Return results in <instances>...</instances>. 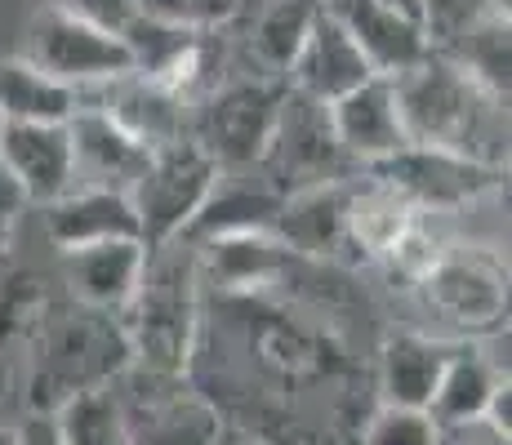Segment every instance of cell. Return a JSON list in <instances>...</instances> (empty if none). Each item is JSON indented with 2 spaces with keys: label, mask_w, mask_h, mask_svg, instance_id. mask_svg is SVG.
Here are the masks:
<instances>
[{
  "label": "cell",
  "mask_w": 512,
  "mask_h": 445,
  "mask_svg": "<svg viewBox=\"0 0 512 445\" xmlns=\"http://www.w3.org/2000/svg\"><path fill=\"white\" fill-rule=\"evenodd\" d=\"M23 63H32L36 72L54 76L58 85L76 89V94H90V89L134 72L130 49H125L121 36L98 32V27L81 23L58 5H45L41 14H32Z\"/></svg>",
  "instance_id": "7"
},
{
  "label": "cell",
  "mask_w": 512,
  "mask_h": 445,
  "mask_svg": "<svg viewBox=\"0 0 512 445\" xmlns=\"http://www.w3.org/2000/svg\"><path fill=\"white\" fill-rule=\"evenodd\" d=\"M214 445H254V441H245V437H232V432H219V437H214Z\"/></svg>",
  "instance_id": "37"
},
{
  "label": "cell",
  "mask_w": 512,
  "mask_h": 445,
  "mask_svg": "<svg viewBox=\"0 0 512 445\" xmlns=\"http://www.w3.org/2000/svg\"><path fill=\"white\" fill-rule=\"evenodd\" d=\"M147 267V250L139 241H107L90 250L63 254V281L72 290V303L107 316H121L134 299Z\"/></svg>",
  "instance_id": "17"
},
{
  "label": "cell",
  "mask_w": 512,
  "mask_h": 445,
  "mask_svg": "<svg viewBox=\"0 0 512 445\" xmlns=\"http://www.w3.org/2000/svg\"><path fill=\"white\" fill-rule=\"evenodd\" d=\"M72 138V165H76V187H112V192H130L134 178L147 165V147L134 143L116 121H107L98 107L81 103L67 121Z\"/></svg>",
  "instance_id": "15"
},
{
  "label": "cell",
  "mask_w": 512,
  "mask_h": 445,
  "mask_svg": "<svg viewBox=\"0 0 512 445\" xmlns=\"http://www.w3.org/2000/svg\"><path fill=\"white\" fill-rule=\"evenodd\" d=\"M317 9H321V0H272V5L263 9L250 32V49H254V58H259L263 76L285 81L290 63L299 58L303 41H308Z\"/></svg>",
  "instance_id": "24"
},
{
  "label": "cell",
  "mask_w": 512,
  "mask_h": 445,
  "mask_svg": "<svg viewBox=\"0 0 512 445\" xmlns=\"http://www.w3.org/2000/svg\"><path fill=\"white\" fill-rule=\"evenodd\" d=\"M397 112L410 147H432L464 161L504 170L508 161V103L486 94L446 49L432 54L406 76L392 81Z\"/></svg>",
  "instance_id": "1"
},
{
  "label": "cell",
  "mask_w": 512,
  "mask_h": 445,
  "mask_svg": "<svg viewBox=\"0 0 512 445\" xmlns=\"http://www.w3.org/2000/svg\"><path fill=\"white\" fill-rule=\"evenodd\" d=\"M437 445H508V437L490 428L486 419H472V423H450V428H437Z\"/></svg>",
  "instance_id": "32"
},
{
  "label": "cell",
  "mask_w": 512,
  "mask_h": 445,
  "mask_svg": "<svg viewBox=\"0 0 512 445\" xmlns=\"http://www.w3.org/2000/svg\"><path fill=\"white\" fill-rule=\"evenodd\" d=\"M285 81L272 76H245V81H223L205 103H196L187 138L210 156L219 170L241 174L254 170L268 152V138L277 130V116L285 103Z\"/></svg>",
  "instance_id": "4"
},
{
  "label": "cell",
  "mask_w": 512,
  "mask_h": 445,
  "mask_svg": "<svg viewBox=\"0 0 512 445\" xmlns=\"http://www.w3.org/2000/svg\"><path fill=\"white\" fill-rule=\"evenodd\" d=\"M348 170H352V161L343 156L339 138L330 130V107L285 89L277 130H272L268 152L259 161L263 183L285 201V196L312 192V187L343 183Z\"/></svg>",
  "instance_id": "6"
},
{
  "label": "cell",
  "mask_w": 512,
  "mask_h": 445,
  "mask_svg": "<svg viewBox=\"0 0 512 445\" xmlns=\"http://www.w3.org/2000/svg\"><path fill=\"white\" fill-rule=\"evenodd\" d=\"M9 379H14V374H9V361L0 356V401H5V392H9Z\"/></svg>",
  "instance_id": "36"
},
{
  "label": "cell",
  "mask_w": 512,
  "mask_h": 445,
  "mask_svg": "<svg viewBox=\"0 0 512 445\" xmlns=\"http://www.w3.org/2000/svg\"><path fill=\"white\" fill-rule=\"evenodd\" d=\"M281 196L268 183H254L245 174L219 170L205 205L196 210L192 227H187V241L205 245V241H223V236H245V232H272L281 214Z\"/></svg>",
  "instance_id": "18"
},
{
  "label": "cell",
  "mask_w": 512,
  "mask_h": 445,
  "mask_svg": "<svg viewBox=\"0 0 512 445\" xmlns=\"http://www.w3.org/2000/svg\"><path fill=\"white\" fill-rule=\"evenodd\" d=\"M446 54L455 58L459 67L477 81L486 94H495V98H504L508 103V67H512V54H508V18H499V14H486L481 9L477 18L464 27V32H455L450 36V45H446Z\"/></svg>",
  "instance_id": "23"
},
{
  "label": "cell",
  "mask_w": 512,
  "mask_h": 445,
  "mask_svg": "<svg viewBox=\"0 0 512 445\" xmlns=\"http://www.w3.org/2000/svg\"><path fill=\"white\" fill-rule=\"evenodd\" d=\"M45 232L63 254H76L107 241H139V219H134V205L125 192L72 187L63 201L45 205Z\"/></svg>",
  "instance_id": "16"
},
{
  "label": "cell",
  "mask_w": 512,
  "mask_h": 445,
  "mask_svg": "<svg viewBox=\"0 0 512 445\" xmlns=\"http://www.w3.org/2000/svg\"><path fill=\"white\" fill-rule=\"evenodd\" d=\"M214 178H219V165L192 143V138H179L170 147H156L147 156L143 174L134 178L130 196L134 219H139V241L143 250H161V245L183 241V232L192 227L196 210L205 205Z\"/></svg>",
  "instance_id": "5"
},
{
  "label": "cell",
  "mask_w": 512,
  "mask_h": 445,
  "mask_svg": "<svg viewBox=\"0 0 512 445\" xmlns=\"http://www.w3.org/2000/svg\"><path fill=\"white\" fill-rule=\"evenodd\" d=\"M370 174L374 183L392 187L415 210H455V205L477 201L481 192L499 187V178H504V170H490V165L450 152H432V147H406L392 161L370 165Z\"/></svg>",
  "instance_id": "9"
},
{
  "label": "cell",
  "mask_w": 512,
  "mask_h": 445,
  "mask_svg": "<svg viewBox=\"0 0 512 445\" xmlns=\"http://www.w3.org/2000/svg\"><path fill=\"white\" fill-rule=\"evenodd\" d=\"M374 5L397 9L401 18H410V23H423V27H428V14H423V0H374Z\"/></svg>",
  "instance_id": "35"
},
{
  "label": "cell",
  "mask_w": 512,
  "mask_h": 445,
  "mask_svg": "<svg viewBox=\"0 0 512 445\" xmlns=\"http://www.w3.org/2000/svg\"><path fill=\"white\" fill-rule=\"evenodd\" d=\"M423 299L459 334H499L508 321V267L486 250H441L419 281Z\"/></svg>",
  "instance_id": "8"
},
{
  "label": "cell",
  "mask_w": 512,
  "mask_h": 445,
  "mask_svg": "<svg viewBox=\"0 0 512 445\" xmlns=\"http://www.w3.org/2000/svg\"><path fill=\"white\" fill-rule=\"evenodd\" d=\"M366 445H437V423L428 410L379 405V414L366 428Z\"/></svg>",
  "instance_id": "30"
},
{
  "label": "cell",
  "mask_w": 512,
  "mask_h": 445,
  "mask_svg": "<svg viewBox=\"0 0 512 445\" xmlns=\"http://www.w3.org/2000/svg\"><path fill=\"white\" fill-rule=\"evenodd\" d=\"M285 245L272 232H245V236H223V241H205V259L232 285H254L268 281L285 259Z\"/></svg>",
  "instance_id": "27"
},
{
  "label": "cell",
  "mask_w": 512,
  "mask_h": 445,
  "mask_svg": "<svg viewBox=\"0 0 512 445\" xmlns=\"http://www.w3.org/2000/svg\"><path fill=\"white\" fill-rule=\"evenodd\" d=\"M125 423H130L134 445H214V437L223 432L219 419L205 405L183 401V397L147 410V423H134L130 414H125Z\"/></svg>",
  "instance_id": "26"
},
{
  "label": "cell",
  "mask_w": 512,
  "mask_h": 445,
  "mask_svg": "<svg viewBox=\"0 0 512 445\" xmlns=\"http://www.w3.org/2000/svg\"><path fill=\"white\" fill-rule=\"evenodd\" d=\"M326 9L339 18V27L361 49L366 67L383 81H397L410 67H419L432 54V36L423 23H410L397 9H383L374 0H326Z\"/></svg>",
  "instance_id": "11"
},
{
  "label": "cell",
  "mask_w": 512,
  "mask_h": 445,
  "mask_svg": "<svg viewBox=\"0 0 512 445\" xmlns=\"http://www.w3.org/2000/svg\"><path fill=\"white\" fill-rule=\"evenodd\" d=\"M58 9H67L72 18H81V23L98 27V32L107 36H125V27L139 18V5L134 0H54Z\"/></svg>",
  "instance_id": "31"
},
{
  "label": "cell",
  "mask_w": 512,
  "mask_h": 445,
  "mask_svg": "<svg viewBox=\"0 0 512 445\" xmlns=\"http://www.w3.org/2000/svg\"><path fill=\"white\" fill-rule=\"evenodd\" d=\"M450 352H455V343L428 339V334H397V339H388L383 343V356H379L383 405L428 410Z\"/></svg>",
  "instance_id": "19"
},
{
  "label": "cell",
  "mask_w": 512,
  "mask_h": 445,
  "mask_svg": "<svg viewBox=\"0 0 512 445\" xmlns=\"http://www.w3.org/2000/svg\"><path fill=\"white\" fill-rule=\"evenodd\" d=\"M27 339H32V383H27L32 414H54L72 397L112 388L116 374L130 370L134 361L121 321L72 299H45Z\"/></svg>",
  "instance_id": "2"
},
{
  "label": "cell",
  "mask_w": 512,
  "mask_h": 445,
  "mask_svg": "<svg viewBox=\"0 0 512 445\" xmlns=\"http://www.w3.org/2000/svg\"><path fill=\"white\" fill-rule=\"evenodd\" d=\"M14 445H63L54 414H32L23 428H14Z\"/></svg>",
  "instance_id": "34"
},
{
  "label": "cell",
  "mask_w": 512,
  "mask_h": 445,
  "mask_svg": "<svg viewBox=\"0 0 512 445\" xmlns=\"http://www.w3.org/2000/svg\"><path fill=\"white\" fill-rule=\"evenodd\" d=\"M23 192L9 183V174L0 170V259H5L9 241H14V227H18V214H23Z\"/></svg>",
  "instance_id": "33"
},
{
  "label": "cell",
  "mask_w": 512,
  "mask_h": 445,
  "mask_svg": "<svg viewBox=\"0 0 512 445\" xmlns=\"http://www.w3.org/2000/svg\"><path fill=\"white\" fill-rule=\"evenodd\" d=\"M81 94L36 72L23 58H0V125H67Z\"/></svg>",
  "instance_id": "22"
},
{
  "label": "cell",
  "mask_w": 512,
  "mask_h": 445,
  "mask_svg": "<svg viewBox=\"0 0 512 445\" xmlns=\"http://www.w3.org/2000/svg\"><path fill=\"white\" fill-rule=\"evenodd\" d=\"M81 103L98 107L107 121H116L134 143H143L147 152L187 138V107L170 89H161L139 72H125V76H116V81L90 89V94H81Z\"/></svg>",
  "instance_id": "13"
},
{
  "label": "cell",
  "mask_w": 512,
  "mask_h": 445,
  "mask_svg": "<svg viewBox=\"0 0 512 445\" xmlns=\"http://www.w3.org/2000/svg\"><path fill=\"white\" fill-rule=\"evenodd\" d=\"M0 170L27 205H54L76 187L67 125H0Z\"/></svg>",
  "instance_id": "10"
},
{
  "label": "cell",
  "mask_w": 512,
  "mask_h": 445,
  "mask_svg": "<svg viewBox=\"0 0 512 445\" xmlns=\"http://www.w3.org/2000/svg\"><path fill=\"white\" fill-rule=\"evenodd\" d=\"M499 383H508V365L481 356L472 343H455L446 370H441V383L428 401V414L437 428H450V423H472L486 419V405L495 397Z\"/></svg>",
  "instance_id": "20"
},
{
  "label": "cell",
  "mask_w": 512,
  "mask_h": 445,
  "mask_svg": "<svg viewBox=\"0 0 512 445\" xmlns=\"http://www.w3.org/2000/svg\"><path fill=\"white\" fill-rule=\"evenodd\" d=\"M196 254L183 245H161L147 254L143 281L125 312L116 316L130 339V356L156 374L179 379L196 339Z\"/></svg>",
  "instance_id": "3"
},
{
  "label": "cell",
  "mask_w": 512,
  "mask_h": 445,
  "mask_svg": "<svg viewBox=\"0 0 512 445\" xmlns=\"http://www.w3.org/2000/svg\"><path fill=\"white\" fill-rule=\"evenodd\" d=\"M139 18L165 27H183V32H219L223 23H232L241 0H134Z\"/></svg>",
  "instance_id": "29"
},
{
  "label": "cell",
  "mask_w": 512,
  "mask_h": 445,
  "mask_svg": "<svg viewBox=\"0 0 512 445\" xmlns=\"http://www.w3.org/2000/svg\"><path fill=\"white\" fill-rule=\"evenodd\" d=\"M0 445H14V428H0Z\"/></svg>",
  "instance_id": "38"
},
{
  "label": "cell",
  "mask_w": 512,
  "mask_h": 445,
  "mask_svg": "<svg viewBox=\"0 0 512 445\" xmlns=\"http://www.w3.org/2000/svg\"><path fill=\"white\" fill-rule=\"evenodd\" d=\"M370 76L374 72L366 67L361 49L352 45V36L339 27V18L321 5L317 18H312L308 41L299 49V58H294L290 72H285V85H290L294 94L312 98V103L330 107V103H339L343 94H352L357 85H366Z\"/></svg>",
  "instance_id": "14"
},
{
  "label": "cell",
  "mask_w": 512,
  "mask_h": 445,
  "mask_svg": "<svg viewBox=\"0 0 512 445\" xmlns=\"http://www.w3.org/2000/svg\"><path fill=\"white\" fill-rule=\"evenodd\" d=\"M272 232H281V245H290V250L334 254L339 245H348V187L330 183L285 196Z\"/></svg>",
  "instance_id": "21"
},
{
  "label": "cell",
  "mask_w": 512,
  "mask_h": 445,
  "mask_svg": "<svg viewBox=\"0 0 512 445\" xmlns=\"http://www.w3.org/2000/svg\"><path fill=\"white\" fill-rule=\"evenodd\" d=\"M58 437L63 445H134L130 423H125V405L112 388L85 392L54 410Z\"/></svg>",
  "instance_id": "25"
},
{
  "label": "cell",
  "mask_w": 512,
  "mask_h": 445,
  "mask_svg": "<svg viewBox=\"0 0 512 445\" xmlns=\"http://www.w3.org/2000/svg\"><path fill=\"white\" fill-rule=\"evenodd\" d=\"M321 5H326V0H321Z\"/></svg>",
  "instance_id": "39"
},
{
  "label": "cell",
  "mask_w": 512,
  "mask_h": 445,
  "mask_svg": "<svg viewBox=\"0 0 512 445\" xmlns=\"http://www.w3.org/2000/svg\"><path fill=\"white\" fill-rule=\"evenodd\" d=\"M330 130L352 165H383L410 147L397 112V94H392V81H383V76H370L366 85H357L339 103H330Z\"/></svg>",
  "instance_id": "12"
},
{
  "label": "cell",
  "mask_w": 512,
  "mask_h": 445,
  "mask_svg": "<svg viewBox=\"0 0 512 445\" xmlns=\"http://www.w3.org/2000/svg\"><path fill=\"white\" fill-rule=\"evenodd\" d=\"M45 308V290L32 272H5L0 281V356L14 339H27Z\"/></svg>",
  "instance_id": "28"
}]
</instances>
